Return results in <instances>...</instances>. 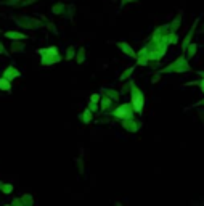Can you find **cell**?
Listing matches in <instances>:
<instances>
[{
	"instance_id": "1",
	"label": "cell",
	"mask_w": 204,
	"mask_h": 206,
	"mask_svg": "<svg viewBox=\"0 0 204 206\" xmlns=\"http://www.w3.org/2000/svg\"><path fill=\"white\" fill-rule=\"evenodd\" d=\"M6 37H16V39H23V34H16V32H6Z\"/></svg>"
}]
</instances>
